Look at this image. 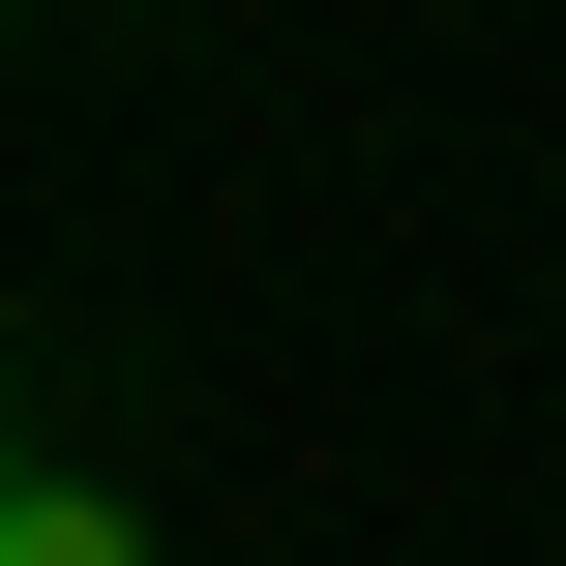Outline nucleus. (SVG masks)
<instances>
[{
	"instance_id": "nucleus-1",
	"label": "nucleus",
	"mask_w": 566,
	"mask_h": 566,
	"mask_svg": "<svg viewBox=\"0 0 566 566\" xmlns=\"http://www.w3.org/2000/svg\"><path fill=\"white\" fill-rule=\"evenodd\" d=\"M0 566H149V537H119L90 478H0Z\"/></svg>"
}]
</instances>
